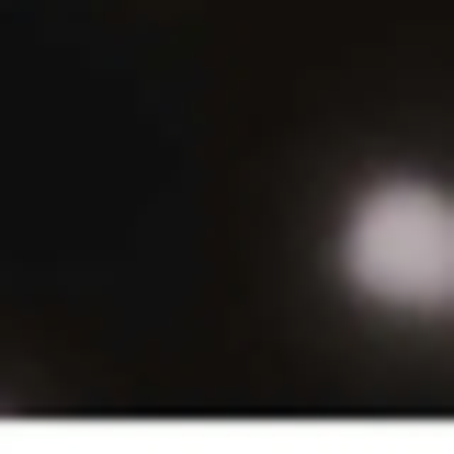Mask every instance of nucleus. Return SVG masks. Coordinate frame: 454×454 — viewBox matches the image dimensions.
<instances>
[{"mask_svg": "<svg viewBox=\"0 0 454 454\" xmlns=\"http://www.w3.org/2000/svg\"><path fill=\"white\" fill-rule=\"evenodd\" d=\"M340 273L375 307H443L454 295V193L443 182H375L340 227Z\"/></svg>", "mask_w": 454, "mask_h": 454, "instance_id": "obj_1", "label": "nucleus"}]
</instances>
